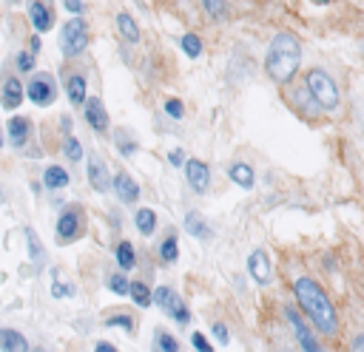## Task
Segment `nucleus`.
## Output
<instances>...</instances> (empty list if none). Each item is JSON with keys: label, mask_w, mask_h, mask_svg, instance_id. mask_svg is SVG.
Masks as SVG:
<instances>
[{"label": "nucleus", "mask_w": 364, "mask_h": 352, "mask_svg": "<svg viewBox=\"0 0 364 352\" xmlns=\"http://www.w3.org/2000/svg\"><path fill=\"white\" fill-rule=\"evenodd\" d=\"M28 20L34 26L37 34L48 31L54 26V11H51V0H28Z\"/></svg>", "instance_id": "6e6552de"}, {"label": "nucleus", "mask_w": 364, "mask_h": 352, "mask_svg": "<svg viewBox=\"0 0 364 352\" xmlns=\"http://www.w3.org/2000/svg\"><path fill=\"white\" fill-rule=\"evenodd\" d=\"M168 159H171V165H173V167H182V162H185V153H182V148H173V150L168 153Z\"/></svg>", "instance_id": "a19ab883"}, {"label": "nucleus", "mask_w": 364, "mask_h": 352, "mask_svg": "<svg viewBox=\"0 0 364 352\" xmlns=\"http://www.w3.org/2000/svg\"><path fill=\"white\" fill-rule=\"evenodd\" d=\"M111 185H114V193L119 196V202H125V204H134L136 199H139V187H136V182L128 176V173H117L114 179H111Z\"/></svg>", "instance_id": "f8f14e48"}, {"label": "nucleus", "mask_w": 364, "mask_h": 352, "mask_svg": "<svg viewBox=\"0 0 364 352\" xmlns=\"http://www.w3.org/2000/svg\"><path fill=\"white\" fill-rule=\"evenodd\" d=\"M185 230H188L191 236H196V238H210V230H208L205 219H202L196 210H188V213H185Z\"/></svg>", "instance_id": "412c9836"}, {"label": "nucleus", "mask_w": 364, "mask_h": 352, "mask_svg": "<svg viewBox=\"0 0 364 352\" xmlns=\"http://www.w3.org/2000/svg\"><path fill=\"white\" fill-rule=\"evenodd\" d=\"M28 136H31V119L28 116H11L9 119V139H11V145L23 148L28 142Z\"/></svg>", "instance_id": "2eb2a0df"}, {"label": "nucleus", "mask_w": 364, "mask_h": 352, "mask_svg": "<svg viewBox=\"0 0 364 352\" xmlns=\"http://www.w3.org/2000/svg\"><path fill=\"white\" fill-rule=\"evenodd\" d=\"M65 91H68L71 105H82V99H85V94H88V91H85V77L65 71Z\"/></svg>", "instance_id": "dca6fc26"}, {"label": "nucleus", "mask_w": 364, "mask_h": 352, "mask_svg": "<svg viewBox=\"0 0 364 352\" xmlns=\"http://www.w3.org/2000/svg\"><path fill=\"white\" fill-rule=\"evenodd\" d=\"M191 343H193V349H196V352H210V349H213V346L205 341V335H202V332H193Z\"/></svg>", "instance_id": "4c0bfd02"}, {"label": "nucleus", "mask_w": 364, "mask_h": 352, "mask_svg": "<svg viewBox=\"0 0 364 352\" xmlns=\"http://www.w3.org/2000/svg\"><path fill=\"white\" fill-rule=\"evenodd\" d=\"M20 102H23V82L17 77H9L3 82V88H0V105L6 111H14Z\"/></svg>", "instance_id": "ddd939ff"}, {"label": "nucleus", "mask_w": 364, "mask_h": 352, "mask_svg": "<svg viewBox=\"0 0 364 352\" xmlns=\"http://www.w3.org/2000/svg\"><path fill=\"white\" fill-rule=\"evenodd\" d=\"M63 6H65V11H74V14H82V11H85L82 0H65Z\"/></svg>", "instance_id": "79ce46f5"}, {"label": "nucleus", "mask_w": 364, "mask_h": 352, "mask_svg": "<svg viewBox=\"0 0 364 352\" xmlns=\"http://www.w3.org/2000/svg\"><path fill=\"white\" fill-rule=\"evenodd\" d=\"M353 349H364V338H361V335L353 341Z\"/></svg>", "instance_id": "a18cd8bd"}, {"label": "nucleus", "mask_w": 364, "mask_h": 352, "mask_svg": "<svg viewBox=\"0 0 364 352\" xmlns=\"http://www.w3.org/2000/svg\"><path fill=\"white\" fill-rule=\"evenodd\" d=\"M63 153H65L68 162H80V159H82V148H80V142H77L74 136H65V142H63Z\"/></svg>", "instance_id": "c85d7f7f"}, {"label": "nucleus", "mask_w": 364, "mask_h": 352, "mask_svg": "<svg viewBox=\"0 0 364 352\" xmlns=\"http://www.w3.org/2000/svg\"><path fill=\"white\" fill-rule=\"evenodd\" d=\"M43 185H46L48 190H60V187L68 185V173H65L60 165H48V167L43 170Z\"/></svg>", "instance_id": "6ab92c4d"}, {"label": "nucleus", "mask_w": 364, "mask_h": 352, "mask_svg": "<svg viewBox=\"0 0 364 352\" xmlns=\"http://www.w3.org/2000/svg\"><path fill=\"white\" fill-rule=\"evenodd\" d=\"M154 346H156V349H165V352H176V349H179L176 338H173V335H168V332H162V329H156V332H154Z\"/></svg>", "instance_id": "bb28decb"}, {"label": "nucleus", "mask_w": 364, "mask_h": 352, "mask_svg": "<svg viewBox=\"0 0 364 352\" xmlns=\"http://www.w3.org/2000/svg\"><path fill=\"white\" fill-rule=\"evenodd\" d=\"M117 28H119V34H122L128 43H136V40H139V28H136V23H134L131 14L119 11V14H117Z\"/></svg>", "instance_id": "5701e85b"}, {"label": "nucleus", "mask_w": 364, "mask_h": 352, "mask_svg": "<svg viewBox=\"0 0 364 352\" xmlns=\"http://www.w3.org/2000/svg\"><path fill=\"white\" fill-rule=\"evenodd\" d=\"M0 202H3V193H0Z\"/></svg>", "instance_id": "8fccbe9b"}, {"label": "nucleus", "mask_w": 364, "mask_h": 352, "mask_svg": "<svg viewBox=\"0 0 364 352\" xmlns=\"http://www.w3.org/2000/svg\"><path fill=\"white\" fill-rule=\"evenodd\" d=\"M26 97H28L34 105L48 108V105L57 99V82H54V77H51V74H37V77L28 82Z\"/></svg>", "instance_id": "39448f33"}, {"label": "nucleus", "mask_w": 364, "mask_h": 352, "mask_svg": "<svg viewBox=\"0 0 364 352\" xmlns=\"http://www.w3.org/2000/svg\"><path fill=\"white\" fill-rule=\"evenodd\" d=\"M284 315H287V321H290V326H293V332H296V338H299L301 349H307V352H318V341H316V338H313V332L304 326L301 315H299L293 307H284Z\"/></svg>", "instance_id": "9d476101"}, {"label": "nucleus", "mask_w": 364, "mask_h": 352, "mask_svg": "<svg viewBox=\"0 0 364 352\" xmlns=\"http://www.w3.org/2000/svg\"><path fill=\"white\" fill-rule=\"evenodd\" d=\"M85 105V122L94 128V131H108V114H105V105L91 97V99H82Z\"/></svg>", "instance_id": "9b49d317"}, {"label": "nucleus", "mask_w": 364, "mask_h": 352, "mask_svg": "<svg viewBox=\"0 0 364 352\" xmlns=\"http://www.w3.org/2000/svg\"><path fill=\"white\" fill-rule=\"evenodd\" d=\"M17 68L20 71H31L34 68V54L31 51H20L17 54Z\"/></svg>", "instance_id": "f704fd0d"}, {"label": "nucleus", "mask_w": 364, "mask_h": 352, "mask_svg": "<svg viewBox=\"0 0 364 352\" xmlns=\"http://www.w3.org/2000/svg\"><path fill=\"white\" fill-rule=\"evenodd\" d=\"M304 85H307V94H310V99H313L318 108H324V111H333V108L338 105V88H336V82H333V77H330L327 71H321V68H313V71H307V77H304Z\"/></svg>", "instance_id": "7ed1b4c3"}, {"label": "nucleus", "mask_w": 364, "mask_h": 352, "mask_svg": "<svg viewBox=\"0 0 364 352\" xmlns=\"http://www.w3.org/2000/svg\"><path fill=\"white\" fill-rule=\"evenodd\" d=\"M117 261H119L122 270H131V267L136 264V253H134V247H131L128 241H119V244H117Z\"/></svg>", "instance_id": "393cba45"}, {"label": "nucleus", "mask_w": 364, "mask_h": 352, "mask_svg": "<svg viewBox=\"0 0 364 352\" xmlns=\"http://www.w3.org/2000/svg\"><path fill=\"white\" fill-rule=\"evenodd\" d=\"M299 62H301V45L293 34H276L270 40V48H267V57H264V71L273 82L284 85L296 77L299 71Z\"/></svg>", "instance_id": "f03ea898"}, {"label": "nucleus", "mask_w": 364, "mask_h": 352, "mask_svg": "<svg viewBox=\"0 0 364 352\" xmlns=\"http://www.w3.org/2000/svg\"><path fill=\"white\" fill-rule=\"evenodd\" d=\"M165 114H168L171 119H179V116H182V102H179V99H168V102H165Z\"/></svg>", "instance_id": "e433bc0d"}, {"label": "nucleus", "mask_w": 364, "mask_h": 352, "mask_svg": "<svg viewBox=\"0 0 364 352\" xmlns=\"http://www.w3.org/2000/svg\"><path fill=\"white\" fill-rule=\"evenodd\" d=\"M176 236H168L165 241H162V247H159V255H162V261H168V264H173L176 261Z\"/></svg>", "instance_id": "7c9ffc66"}, {"label": "nucleus", "mask_w": 364, "mask_h": 352, "mask_svg": "<svg viewBox=\"0 0 364 352\" xmlns=\"http://www.w3.org/2000/svg\"><path fill=\"white\" fill-rule=\"evenodd\" d=\"M97 349H100V352H114V343H108V341H100V343H97Z\"/></svg>", "instance_id": "37998d69"}, {"label": "nucleus", "mask_w": 364, "mask_h": 352, "mask_svg": "<svg viewBox=\"0 0 364 352\" xmlns=\"http://www.w3.org/2000/svg\"><path fill=\"white\" fill-rule=\"evenodd\" d=\"M202 9H205L213 20H225V17H228V3H225V0H202Z\"/></svg>", "instance_id": "cd10ccee"}, {"label": "nucleus", "mask_w": 364, "mask_h": 352, "mask_svg": "<svg viewBox=\"0 0 364 352\" xmlns=\"http://www.w3.org/2000/svg\"><path fill=\"white\" fill-rule=\"evenodd\" d=\"M228 173H230V179H233L239 187H245V190L253 187V170H250V165H245V162H233Z\"/></svg>", "instance_id": "4be33fe9"}, {"label": "nucleus", "mask_w": 364, "mask_h": 352, "mask_svg": "<svg viewBox=\"0 0 364 352\" xmlns=\"http://www.w3.org/2000/svg\"><path fill=\"white\" fill-rule=\"evenodd\" d=\"M185 176H188V185H191L193 193H205L208 185H210V167L202 159H188L185 162Z\"/></svg>", "instance_id": "1a4fd4ad"}, {"label": "nucleus", "mask_w": 364, "mask_h": 352, "mask_svg": "<svg viewBox=\"0 0 364 352\" xmlns=\"http://www.w3.org/2000/svg\"><path fill=\"white\" fill-rule=\"evenodd\" d=\"M151 301H154L162 312H168V315H171V312H173V307H176L182 298H176V292H173L171 287H156V290L151 292Z\"/></svg>", "instance_id": "f3484780"}, {"label": "nucleus", "mask_w": 364, "mask_h": 352, "mask_svg": "<svg viewBox=\"0 0 364 352\" xmlns=\"http://www.w3.org/2000/svg\"><path fill=\"white\" fill-rule=\"evenodd\" d=\"M128 295H131V301H134L136 307H151V290H148L142 281L128 284Z\"/></svg>", "instance_id": "b1692460"}, {"label": "nucleus", "mask_w": 364, "mask_h": 352, "mask_svg": "<svg viewBox=\"0 0 364 352\" xmlns=\"http://www.w3.org/2000/svg\"><path fill=\"white\" fill-rule=\"evenodd\" d=\"M134 224H136V230H139L142 236H151V233L156 230V213H154L151 207H139V210L134 213Z\"/></svg>", "instance_id": "aec40b11"}, {"label": "nucleus", "mask_w": 364, "mask_h": 352, "mask_svg": "<svg viewBox=\"0 0 364 352\" xmlns=\"http://www.w3.org/2000/svg\"><path fill=\"white\" fill-rule=\"evenodd\" d=\"M117 136H119V139H117V148H119V153H125V156L136 153V142H131V139L125 136V131H119Z\"/></svg>", "instance_id": "72a5a7b5"}, {"label": "nucleus", "mask_w": 364, "mask_h": 352, "mask_svg": "<svg viewBox=\"0 0 364 352\" xmlns=\"http://www.w3.org/2000/svg\"><path fill=\"white\" fill-rule=\"evenodd\" d=\"M182 51H185L188 57H199V51H202V40H199L196 34H182Z\"/></svg>", "instance_id": "c756f323"}, {"label": "nucleus", "mask_w": 364, "mask_h": 352, "mask_svg": "<svg viewBox=\"0 0 364 352\" xmlns=\"http://www.w3.org/2000/svg\"><path fill=\"white\" fill-rule=\"evenodd\" d=\"M88 40H91V31H88V23L82 17H74L63 26L60 31V48H63V57L74 60L80 57L85 48H88Z\"/></svg>", "instance_id": "20e7f679"}, {"label": "nucleus", "mask_w": 364, "mask_h": 352, "mask_svg": "<svg viewBox=\"0 0 364 352\" xmlns=\"http://www.w3.org/2000/svg\"><path fill=\"white\" fill-rule=\"evenodd\" d=\"M108 287L117 292V295H128V278L122 275V273H117V275H111L108 278Z\"/></svg>", "instance_id": "2f4dec72"}, {"label": "nucleus", "mask_w": 364, "mask_h": 352, "mask_svg": "<svg viewBox=\"0 0 364 352\" xmlns=\"http://www.w3.org/2000/svg\"><path fill=\"white\" fill-rule=\"evenodd\" d=\"M171 315L176 318V324H188V321H191V309H188V307H185L182 301H179V304L173 307V312H171Z\"/></svg>", "instance_id": "c9c22d12"}, {"label": "nucleus", "mask_w": 364, "mask_h": 352, "mask_svg": "<svg viewBox=\"0 0 364 352\" xmlns=\"http://www.w3.org/2000/svg\"><path fill=\"white\" fill-rule=\"evenodd\" d=\"M85 173H88V182H91V187H94L97 193H105V190L111 187V176H108L105 165H102L97 156H91V162H88Z\"/></svg>", "instance_id": "4468645a"}, {"label": "nucleus", "mask_w": 364, "mask_h": 352, "mask_svg": "<svg viewBox=\"0 0 364 352\" xmlns=\"http://www.w3.org/2000/svg\"><path fill=\"white\" fill-rule=\"evenodd\" d=\"M0 148H3V133H0Z\"/></svg>", "instance_id": "de8ad7c7"}, {"label": "nucleus", "mask_w": 364, "mask_h": 352, "mask_svg": "<svg viewBox=\"0 0 364 352\" xmlns=\"http://www.w3.org/2000/svg\"><path fill=\"white\" fill-rule=\"evenodd\" d=\"M105 326H122L125 332H134V318L131 315H111L105 321Z\"/></svg>", "instance_id": "473e14b6"}, {"label": "nucleus", "mask_w": 364, "mask_h": 352, "mask_svg": "<svg viewBox=\"0 0 364 352\" xmlns=\"http://www.w3.org/2000/svg\"><path fill=\"white\" fill-rule=\"evenodd\" d=\"M0 349H6V352H26L28 341H26V335H20L14 329H0Z\"/></svg>", "instance_id": "a211bd4d"}, {"label": "nucleus", "mask_w": 364, "mask_h": 352, "mask_svg": "<svg viewBox=\"0 0 364 352\" xmlns=\"http://www.w3.org/2000/svg\"><path fill=\"white\" fill-rule=\"evenodd\" d=\"M293 292H296V301L299 307L304 309V315L310 318V324L321 332V335H336L338 329V321H336V309L327 298V292L307 275L296 278L293 281Z\"/></svg>", "instance_id": "f257e3e1"}, {"label": "nucleus", "mask_w": 364, "mask_h": 352, "mask_svg": "<svg viewBox=\"0 0 364 352\" xmlns=\"http://www.w3.org/2000/svg\"><path fill=\"white\" fill-rule=\"evenodd\" d=\"M37 51H40V37L34 34V37H31V54H37Z\"/></svg>", "instance_id": "c03bdc74"}, {"label": "nucleus", "mask_w": 364, "mask_h": 352, "mask_svg": "<svg viewBox=\"0 0 364 352\" xmlns=\"http://www.w3.org/2000/svg\"><path fill=\"white\" fill-rule=\"evenodd\" d=\"M9 3H20V0H9Z\"/></svg>", "instance_id": "09e8293b"}, {"label": "nucleus", "mask_w": 364, "mask_h": 352, "mask_svg": "<svg viewBox=\"0 0 364 352\" xmlns=\"http://www.w3.org/2000/svg\"><path fill=\"white\" fill-rule=\"evenodd\" d=\"M247 273H250V278H253L256 284H262V287H267V284L273 281V267H270V258H267L264 250H253V253H250V258H247Z\"/></svg>", "instance_id": "0eeeda50"}, {"label": "nucleus", "mask_w": 364, "mask_h": 352, "mask_svg": "<svg viewBox=\"0 0 364 352\" xmlns=\"http://www.w3.org/2000/svg\"><path fill=\"white\" fill-rule=\"evenodd\" d=\"M80 230H82V213L77 210V204H71V207H65V210L60 213V219H57V244L74 241V238L80 236Z\"/></svg>", "instance_id": "423d86ee"}, {"label": "nucleus", "mask_w": 364, "mask_h": 352, "mask_svg": "<svg viewBox=\"0 0 364 352\" xmlns=\"http://www.w3.org/2000/svg\"><path fill=\"white\" fill-rule=\"evenodd\" d=\"M23 233H26V238H28V255H31L34 267H43V247H40L34 230H31V227H23Z\"/></svg>", "instance_id": "a878e982"}, {"label": "nucleus", "mask_w": 364, "mask_h": 352, "mask_svg": "<svg viewBox=\"0 0 364 352\" xmlns=\"http://www.w3.org/2000/svg\"><path fill=\"white\" fill-rule=\"evenodd\" d=\"M213 335H216L222 343H228V341H230V332H228V326H225V324H219V321L213 324Z\"/></svg>", "instance_id": "ea45409f"}, {"label": "nucleus", "mask_w": 364, "mask_h": 352, "mask_svg": "<svg viewBox=\"0 0 364 352\" xmlns=\"http://www.w3.org/2000/svg\"><path fill=\"white\" fill-rule=\"evenodd\" d=\"M313 3H318V6H324V3H330V0H313Z\"/></svg>", "instance_id": "49530a36"}, {"label": "nucleus", "mask_w": 364, "mask_h": 352, "mask_svg": "<svg viewBox=\"0 0 364 352\" xmlns=\"http://www.w3.org/2000/svg\"><path fill=\"white\" fill-rule=\"evenodd\" d=\"M74 292V287L71 284H63V281H54V287H51V295L54 298H63V295H71Z\"/></svg>", "instance_id": "58836bf2"}]
</instances>
